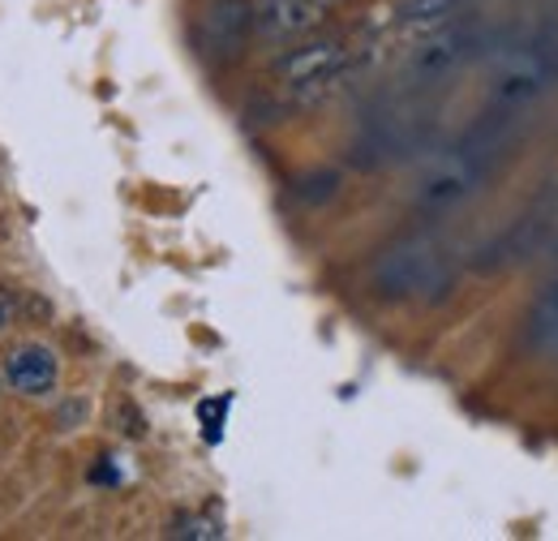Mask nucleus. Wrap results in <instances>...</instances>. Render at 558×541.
I'll return each instance as SVG.
<instances>
[{
    "instance_id": "3",
    "label": "nucleus",
    "mask_w": 558,
    "mask_h": 541,
    "mask_svg": "<svg viewBox=\"0 0 558 541\" xmlns=\"http://www.w3.org/2000/svg\"><path fill=\"white\" fill-rule=\"evenodd\" d=\"M0 378L17 396H48L57 387V378H61V361H57V352L48 344H17V348L4 352Z\"/></svg>"
},
{
    "instance_id": "1",
    "label": "nucleus",
    "mask_w": 558,
    "mask_h": 541,
    "mask_svg": "<svg viewBox=\"0 0 558 541\" xmlns=\"http://www.w3.org/2000/svg\"><path fill=\"white\" fill-rule=\"evenodd\" d=\"M374 284L387 297H438L442 288H451V263L429 241H404L378 259Z\"/></svg>"
},
{
    "instance_id": "10",
    "label": "nucleus",
    "mask_w": 558,
    "mask_h": 541,
    "mask_svg": "<svg viewBox=\"0 0 558 541\" xmlns=\"http://www.w3.org/2000/svg\"><path fill=\"white\" fill-rule=\"evenodd\" d=\"M13 310H17L13 292H4V288H0V327H9V323H13Z\"/></svg>"
},
{
    "instance_id": "4",
    "label": "nucleus",
    "mask_w": 558,
    "mask_h": 541,
    "mask_svg": "<svg viewBox=\"0 0 558 541\" xmlns=\"http://www.w3.org/2000/svg\"><path fill=\"white\" fill-rule=\"evenodd\" d=\"M344 65H349V48L336 39H323V44H305V48H292L288 57H279L276 77L283 86H323V82L340 77Z\"/></svg>"
},
{
    "instance_id": "7",
    "label": "nucleus",
    "mask_w": 558,
    "mask_h": 541,
    "mask_svg": "<svg viewBox=\"0 0 558 541\" xmlns=\"http://www.w3.org/2000/svg\"><path fill=\"white\" fill-rule=\"evenodd\" d=\"M456 4H460V0H404L400 17H404L409 26H442V22L456 13Z\"/></svg>"
},
{
    "instance_id": "6",
    "label": "nucleus",
    "mask_w": 558,
    "mask_h": 541,
    "mask_svg": "<svg viewBox=\"0 0 558 541\" xmlns=\"http://www.w3.org/2000/svg\"><path fill=\"white\" fill-rule=\"evenodd\" d=\"M460 57H464V35H460V31H442V35H434V39L421 48L413 65H417L421 73H442V69L456 65Z\"/></svg>"
},
{
    "instance_id": "8",
    "label": "nucleus",
    "mask_w": 558,
    "mask_h": 541,
    "mask_svg": "<svg viewBox=\"0 0 558 541\" xmlns=\"http://www.w3.org/2000/svg\"><path fill=\"white\" fill-rule=\"evenodd\" d=\"M172 538H203V541H215L223 538V525L219 520H210V516H181L172 529H168Z\"/></svg>"
},
{
    "instance_id": "5",
    "label": "nucleus",
    "mask_w": 558,
    "mask_h": 541,
    "mask_svg": "<svg viewBox=\"0 0 558 541\" xmlns=\"http://www.w3.org/2000/svg\"><path fill=\"white\" fill-rule=\"evenodd\" d=\"M340 0H263L258 9V26L267 35H301L314 31Z\"/></svg>"
},
{
    "instance_id": "9",
    "label": "nucleus",
    "mask_w": 558,
    "mask_h": 541,
    "mask_svg": "<svg viewBox=\"0 0 558 541\" xmlns=\"http://www.w3.org/2000/svg\"><path fill=\"white\" fill-rule=\"evenodd\" d=\"M223 408H228V400H207V405L198 408V417L207 421V438H210V443H219V421H223Z\"/></svg>"
},
{
    "instance_id": "2",
    "label": "nucleus",
    "mask_w": 558,
    "mask_h": 541,
    "mask_svg": "<svg viewBox=\"0 0 558 541\" xmlns=\"http://www.w3.org/2000/svg\"><path fill=\"white\" fill-rule=\"evenodd\" d=\"M254 26H258V9L250 0H210L198 22V39L215 61H232L245 52Z\"/></svg>"
}]
</instances>
